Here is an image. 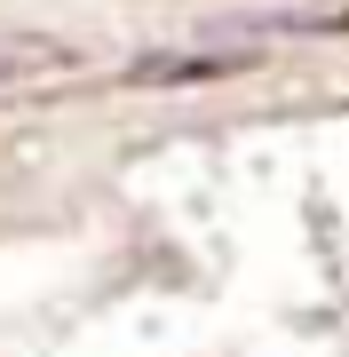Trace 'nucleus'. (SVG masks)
<instances>
[]
</instances>
